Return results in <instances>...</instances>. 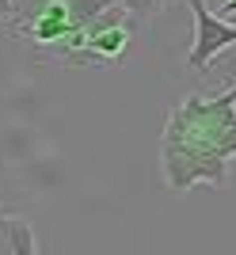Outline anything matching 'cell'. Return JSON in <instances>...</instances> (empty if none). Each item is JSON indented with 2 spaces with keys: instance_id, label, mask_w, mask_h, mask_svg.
<instances>
[{
  "instance_id": "1",
  "label": "cell",
  "mask_w": 236,
  "mask_h": 255,
  "mask_svg": "<svg viewBox=\"0 0 236 255\" xmlns=\"http://www.w3.org/2000/svg\"><path fill=\"white\" fill-rule=\"evenodd\" d=\"M233 99L236 88L210 103L187 99V107L172 115L168 141H164V164H168V183L175 191H187L198 179L225 183V160L236 152Z\"/></svg>"
},
{
  "instance_id": "2",
  "label": "cell",
  "mask_w": 236,
  "mask_h": 255,
  "mask_svg": "<svg viewBox=\"0 0 236 255\" xmlns=\"http://www.w3.org/2000/svg\"><path fill=\"white\" fill-rule=\"evenodd\" d=\"M187 4L194 11V42H191V53H187V65L202 73V69H210V61L221 50L236 46V23H225L217 15H210L206 0H187Z\"/></svg>"
},
{
  "instance_id": "3",
  "label": "cell",
  "mask_w": 236,
  "mask_h": 255,
  "mask_svg": "<svg viewBox=\"0 0 236 255\" xmlns=\"http://www.w3.org/2000/svg\"><path fill=\"white\" fill-rule=\"evenodd\" d=\"M23 31L31 34L34 42H65L69 34L80 31V23L73 19L69 0H50V4H42V8H38V15H34Z\"/></svg>"
},
{
  "instance_id": "4",
  "label": "cell",
  "mask_w": 236,
  "mask_h": 255,
  "mask_svg": "<svg viewBox=\"0 0 236 255\" xmlns=\"http://www.w3.org/2000/svg\"><path fill=\"white\" fill-rule=\"evenodd\" d=\"M0 252L11 255H34V233L23 217H0Z\"/></svg>"
},
{
  "instance_id": "5",
  "label": "cell",
  "mask_w": 236,
  "mask_h": 255,
  "mask_svg": "<svg viewBox=\"0 0 236 255\" xmlns=\"http://www.w3.org/2000/svg\"><path fill=\"white\" fill-rule=\"evenodd\" d=\"M115 8V0H69V11H73V19L80 23V27H88V23H96L103 11Z\"/></svg>"
},
{
  "instance_id": "6",
  "label": "cell",
  "mask_w": 236,
  "mask_h": 255,
  "mask_svg": "<svg viewBox=\"0 0 236 255\" xmlns=\"http://www.w3.org/2000/svg\"><path fill=\"white\" fill-rule=\"evenodd\" d=\"M122 11H133L137 19H149V15H156V11L164 8V0H115Z\"/></svg>"
},
{
  "instance_id": "7",
  "label": "cell",
  "mask_w": 236,
  "mask_h": 255,
  "mask_svg": "<svg viewBox=\"0 0 236 255\" xmlns=\"http://www.w3.org/2000/svg\"><path fill=\"white\" fill-rule=\"evenodd\" d=\"M19 11H15V0H0V19H15Z\"/></svg>"
},
{
  "instance_id": "8",
  "label": "cell",
  "mask_w": 236,
  "mask_h": 255,
  "mask_svg": "<svg viewBox=\"0 0 236 255\" xmlns=\"http://www.w3.org/2000/svg\"><path fill=\"white\" fill-rule=\"evenodd\" d=\"M229 4H236V0H229Z\"/></svg>"
}]
</instances>
